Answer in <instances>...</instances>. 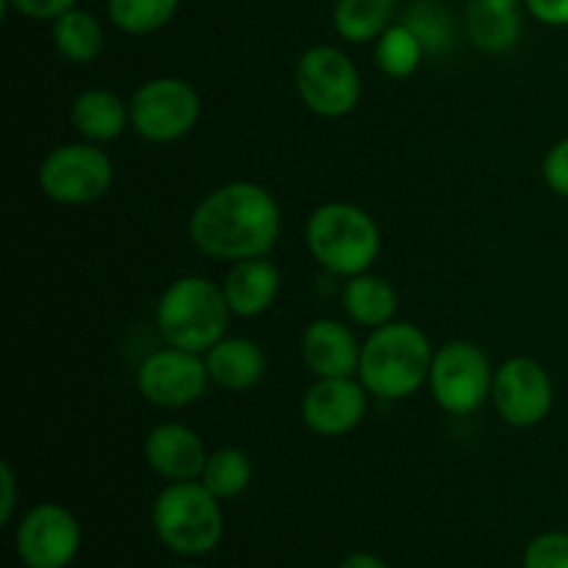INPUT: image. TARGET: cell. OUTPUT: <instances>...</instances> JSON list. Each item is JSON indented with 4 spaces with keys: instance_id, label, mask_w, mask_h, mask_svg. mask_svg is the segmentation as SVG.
Returning <instances> with one entry per match:
<instances>
[{
    "instance_id": "cell-12",
    "label": "cell",
    "mask_w": 568,
    "mask_h": 568,
    "mask_svg": "<svg viewBox=\"0 0 568 568\" xmlns=\"http://www.w3.org/2000/svg\"><path fill=\"white\" fill-rule=\"evenodd\" d=\"M14 549L26 568H67L81 549V525L64 505L42 503L17 525Z\"/></svg>"
},
{
    "instance_id": "cell-11",
    "label": "cell",
    "mask_w": 568,
    "mask_h": 568,
    "mask_svg": "<svg viewBox=\"0 0 568 568\" xmlns=\"http://www.w3.org/2000/svg\"><path fill=\"white\" fill-rule=\"evenodd\" d=\"M491 403L505 425L519 427V430L541 425L552 414L555 405L552 377L538 361L527 355L503 361V366L494 372Z\"/></svg>"
},
{
    "instance_id": "cell-22",
    "label": "cell",
    "mask_w": 568,
    "mask_h": 568,
    "mask_svg": "<svg viewBox=\"0 0 568 568\" xmlns=\"http://www.w3.org/2000/svg\"><path fill=\"white\" fill-rule=\"evenodd\" d=\"M466 31H469L475 48L486 50V53H503L519 42L521 17L516 9H494L486 0H475L469 17H466Z\"/></svg>"
},
{
    "instance_id": "cell-8",
    "label": "cell",
    "mask_w": 568,
    "mask_h": 568,
    "mask_svg": "<svg viewBox=\"0 0 568 568\" xmlns=\"http://www.w3.org/2000/svg\"><path fill=\"white\" fill-rule=\"evenodd\" d=\"M128 105H131V128L150 144H170L189 136L203 114L197 89L175 75L144 81Z\"/></svg>"
},
{
    "instance_id": "cell-13",
    "label": "cell",
    "mask_w": 568,
    "mask_h": 568,
    "mask_svg": "<svg viewBox=\"0 0 568 568\" xmlns=\"http://www.w3.org/2000/svg\"><path fill=\"white\" fill-rule=\"evenodd\" d=\"M369 397L364 383L355 377H316L303 394L300 416L311 433L322 438H342L364 422Z\"/></svg>"
},
{
    "instance_id": "cell-4",
    "label": "cell",
    "mask_w": 568,
    "mask_h": 568,
    "mask_svg": "<svg viewBox=\"0 0 568 568\" xmlns=\"http://www.w3.org/2000/svg\"><path fill=\"white\" fill-rule=\"evenodd\" d=\"M305 247L322 270L338 277H355L372 270L383 239L369 211L333 200L320 205L305 222Z\"/></svg>"
},
{
    "instance_id": "cell-2",
    "label": "cell",
    "mask_w": 568,
    "mask_h": 568,
    "mask_svg": "<svg viewBox=\"0 0 568 568\" xmlns=\"http://www.w3.org/2000/svg\"><path fill=\"white\" fill-rule=\"evenodd\" d=\"M433 355L436 349L419 325L394 320L372 331L361 347L358 381L372 397L386 403L414 397L430 377Z\"/></svg>"
},
{
    "instance_id": "cell-33",
    "label": "cell",
    "mask_w": 568,
    "mask_h": 568,
    "mask_svg": "<svg viewBox=\"0 0 568 568\" xmlns=\"http://www.w3.org/2000/svg\"><path fill=\"white\" fill-rule=\"evenodd\" d=\"M486 3L494 6V9L514 11V9H519V3H525V0H486Z\"/></svg>"
},
{
    "instance_id": "cell-34",
    "label": "cell",
    "mask_w": 568,
    "mask_h": 568,
    "mask_svg": "<svg viewBox=\"0 0 568 568\" xmlns=\"http://www.w3.org/2000/svg\"><path fill=\"white\" fill-rule=\"evenodd\" d=\"M178 568H205V566H178Z\"/></svg>"
},
{
    "instance_id": "cell-7",
    "label": "cell",
    "mask_w": 568,
    "mask_h": 568,
    "mask_svg": "<svg viewBox=\"0 0 568 568\" xmlns=\"http://www.w3.org/2000/svg\"><path fill=\"white\" fill-rule=\"evenodd\" d=\"M39 189L59 205H92L111 192L114 161L92 142L59 144L42 159Z\"/></svg>"
},
{
    "instance_id": "cell-23",
    "label": "cell",
    "mask_w": 568,
    "mask_h": 568,
    "mask_svg": "<svg viewBox=\"0 0 568 568\" xmlns=\"http://www.w3.org/2000/svg\"><path fill=\"white\" fill-rule=\"evenodd\" d=\"M181 0H109L105 14L111 26L131 37L155 33L175 20Z\"/></svg>"
},
{
    "instance_id": "cell-20",
    "label": "cell",
    "mask_w": 568,
    "mask_h": 568,
    "mask_svg": "<svg viewBox=\"0 0 568 568\" xmlns=\"http://www.w3.org/2000/svg\"><path fill=\"white\" fill-rule=\"evenodd\" d=\"M105 33L92 11L70 9L53 20V48L72 64H92L103 53Z\"/></svg>"
},
{
    "instance_id": "cell-30",
    "label": "cell",
    "mask_w": 568,
    "mask_h": 568,
    "mask_svg": "<svg viewBox=\"0 0 568 568\" xmlns=\"http://www.w3.org/2000/svg\"><path fill=\"white\" fill-rule=\"evenodd\" d=\"M527 11L536 17L541 26L566 28L568 26V0H525Z\"/></svg>"
},
{
    "instance_id": "cell-21",
    "label": "cell",
    "mask_w": 568,
    "mask_h": 568,
    "mask_svg": "<svg viewBox=\"0 0 568 568\" xmlns=\"http://www.w3.org/2000/svg\"><path fill=\"white\" fill-rule=\"evenodd\" d=\"M397 0H338L333 9V26L338 37L353 44L377 42L383 31L392 26Z\"/></svg>"
},
{
    "instance_id": "cell-9",
    "label": "cell",
    "mask_w": 568,
    "mask_h": 568,
    "mask_svg": "<svg viewBox=\"0 0 568 568\" xmlns=\"http://www.w3.org/2000/svg\"><path fill=\"white\" fill-rule=\"evenodd\" d=\"M294 87L308 111L325 120L353 114L361 103V72L344 50L314 44L294 67Z\"/></svg>"
},
{
    "instance_id": "cell-26",
    "label": "cell",
    "mask_w": 568,
    "mask_h": 568,
    "mask_svg": "<svg viewBox=\"0 0 568 568\" xmlns=\"http://www.w3.org/2000/svg\"><path fill=\"white\" fill-rule=\"evenodd\" d=\"M405 22L419 37L425 50L438 53V50H447L453 44V20L436 3H416L405 17Z\"/></svg>"
},
{
    "instance_id": "cell-19",
    "label": "cell",
    "mask_w": 568,
    "mask_h": 568,
    "mask_svg": "<svg viewBox=\"0 0 568 568\" xmlns=\"http://www.w3.org/2000/svg\"><path fill=\"white\" fill-rule=\"evenodd\" d=\"M342 305L353 325L377 331V327L394 322L399 308V294L386 277L364 272V275L347 277L342 288Z\"/></svg>"
},
{
    "instance_id": "cell-10",
    "label": "cell",
    "mask_w": 568,
    "mask_h": 568,
    "mask_svg": "<svg viewBox=\"0 0 568 568\" xmlns=\"http://www.w3.org/2000/svg\"><path fill=\"white\" fill-rule=\"evenodd\" d=\"M209 381L211 375L203 355L178 347L155 349L136 369V392L144 403L164 410L197 403L209 388Z\"/></svg>"
},
{
    "instance_id": "cell-3",
    "label": "cell",
    "mask_w": 568,
    "mask_h": 568,
    "mask_svg": "<svg viewBox=\"0 0 568 568\" xmlns=\"http://www.w3.org/2000/svg\"><path fill=\"white\" fill-rule=\"evenodd\" d=\"M231 316V305L220 283L203 275H183L172 281L155 305V327L166 347L197 355H205L225 338Z\"/></svg>"
},
{
    "instance_id": "cell-28",
    "label": "cell",
    "mask_w": 568,
    "mask_h": 568,
    "mask_svg": "<svg viewBox=\"0 0 568 568\" xmlns=\"http://www.w3.org/2000/svg\"><path fill=\"white\" fill-rule=\"evenodd\" d=\"M544 183L560 200H568V136L547 150L541 164Z\"/></svg>"
},
{
    "instance_id": "cell-31",
    "label": "cell",
    "mask_w": 568,
    "mask_h": 568,
    "mask_svg": "<svg viewBox=\"0 0 568 568\" xmlns=\"http://www.w3.org/2000/svg\"><path fill=\"white\" fill-rule=\"evenodd\" d=\"M0 488H3V503H0V525H9L14 519L17 508V477L9 460L0 464Z\"/></svg>"
},
{
    "instance_id": "cell-1",
    "label": "cell",
    "mask_w": 568,
    "mask_h": 568,
    "mask_svg": "<svg viewBox=\"0 0 568 568\" xmlns=\"http://www.w3.org/2000/svg\"><path fill=\"white\" fill-rule=\"evenodd\" d=\"M281 205L270 189L253 181H233L194 205L189 239L209 258L236 264L270 255L281 239Z\"/></svg>"
},
{
    "instance_id": "cell-6",
    "label": "cell",
    "mask_w": 568,
    "mask_h": 568,
    "mask_svg": "<svg viewBox=\"0 0 568 568\" xmlns=\"http://www.w3.org/2000/svg\"><path fill=\"white\" fill-rule=\"evenodd\" d=\"M494 372L497 369L480 344L458 338L436 349L427 386L444 414L471 416L491 397Z\"/></svg>"
},
{
    "instance_id": "cell-29",
    "label": "cell",
    "mask_w": 568,
    "mask_h": 568,
    "mask_svg": "<svg viewBox=\"0 0 568 568\" xmlns=\"http://www.w3.org/2000/svg\"><path fill=\"white\" fill-rule=\"evenodd\" d=\"M78 0H3V9H14L28 20H59Z\"/></svg>"
},
{
    "instance_id": "cell-24",
    "label": "cell",
    "mask_w": 568,
    "mask_h": 568,
    "mask_svg": "<svg viewBox=\"0 0 568 568\" xmlns=\"http://www.w3.org/2000/svg\"><path fill=\"white\" fill-rule=\"evenodd\" d=\"M250 480H253V460L244 449L239 447H222L216 453L209 455V464H205L203 483L211 494H214L220 503L225 499H236L239 494L247 491Z\"/></svg>"
},
{
    "instance_id": "cell-18",
    "label": "cell",
    "mask_w": 568,
    "mask_h": 568,
    "mask_svg": "<svg viewBox=\"0 0 568 568\" xmlns=\"http://www.w3.org/2000/svg\"><path fill=\"white\" fill-rule=\"evenodd\" d=\"M70 122L83 142H111L131 125V105L111 89L94 87L72 100Z\"/></svg>"
},
{
    "instance_id": "cell-17",
    "label": "cell",
    "mask_w": 568,
    "mask_h": 568,
    "mask_svg": "<svg viewBox=\"0 0 568 568\" xmlns=\"http://www.w3.org/2000/svg\"><path fill=\"white\" fill-rule=\"evenodd\" d=\"M211 383L225 392H250L266 377V355L247 336H225L203 355Z\"/></svg>"
},
{
    "instance_id": "cell-14",
    "label": "cell",
    "mask_w": 568,
    "mask_h": 568,
    "mask_svg": "<svg viewBox=\"0 0 568 568\" xmlns=\"http://www.w3.org/2000/svg\"><path fill=\"white\" fill-rule=\"evenodd\" d=\"M144 460L150 471L164 477L166 483H186L203 477L209 453L205 444L192 427L181 422H164L155 425L144 438Z\"/></svg>"
},
{
    "instance_id": "cell-5",
    "label": "cell",
    "mask_w": 568,
    "mask_h": 568,
    "mask_svg": "<svg viewBox=\"0 0 568 568\" xmlns=\"http://www.w3.org/2000/svg\"><path fill=\"white\" fill-rule=\"evenodd\" d=\"M153 530L170 552L203 558L214 552L225 532L220 499L200 480L170 483L153 499Z\"/></svg>"
},
{
    "instance_id": "cell-32",
    "label": "cell",
    "mask_w": 568,
    "mask_h": 568,
    "mask_svg": "<svg viewBox=\"0 0 568 568\" xmlns=\"http://www.w3.org/2000/svg\"><path fill=\"white\" fill-rule=\"evenodd\" d=\"M336 568H388V566L383 564V560L377 558V555L355 552V555H347V558H344Z\"/></svg>"
},
{
    "instance_id": "cell-27",
    "label": "cell",
    "mask_w": 568,
    "mask_h": 568,
    "mask_svg": "<svg viewBox=\"0 0 568 568\" xmlns=\"http://www.w3.org/2000/svg\"><path fill=\"white\" fill-rule=\"evenodd\" d=\"M521 568H568V532L549 530L532 538L521 558Z\"/></svg>"
},
{
    "instance_id": "cell-35",
    "label": "cell",
    "mask_w": 568,
    "mask_h": 568,
    "mask_svg": "<svg viewBox=\"0 0 568 568\" xmlns=\"http://www.w3.org/2000/svg\"><path fill=\"white\" fill-rule=\"evenodd\" d=\"M111 568H125V566H111Z\"/></svg>"
},
{
    "instance_id": "cell-25",
    "label": "cell",
    "mask_w": 568,
    "mask_h": 568,
    "mask_svg": "<svg viewBox=\"0 0 568 568\" xmlns=\"http://www.w3.org/2000/svg\"><path fill=\"white\" fill-rule=\"evenodd\" d=\"M422 48L419 37L410 31L408 22H392L386 31L377 37L375 44V61L381 67L383 75L388 78H410L422 64Z\"/></svg>"
},
{
    "instance_id": "cell-16",
    "label": "cell",
    "mask_w": 568,
    "mask_h": 568,
    "mask_svg": "<svg viewBox=\"0 0 568 568\" xmlns=\"http://www.w3.org/2000/svg\"><path fill=\"white\" fill-rule=\"evenodd\" d=\"M231 314L239 320H255L266 314L281 292V272L266 255L261 258L236 261L222 281Z\"/></svg>"
},
{
    "instance_id": "cell-15",
    "label": "cell",
    "mask_w": 568,
    "mask_h": 568,
    "mask_svg": "<svg viewBox=\"0 0 568 568\" xmlns=\"http://www.w3.org/2000/svg\"><path fill=\"white\" fill-rule=\"evenodd\" d=\"M303 364L316 377H355L361 366V344L353 327L338 320H314L300 338Z\"/></svg>"
}]
</instances>
